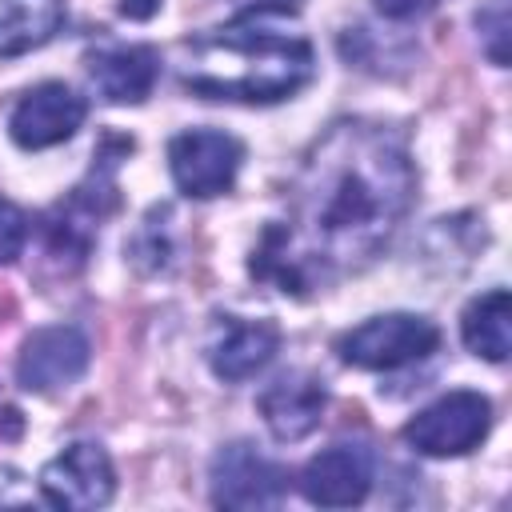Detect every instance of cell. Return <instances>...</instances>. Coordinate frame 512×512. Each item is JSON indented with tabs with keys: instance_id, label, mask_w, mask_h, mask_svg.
<instances>
[{
	"instance_id": "6da1fadb",
	"label": "cell",
	"mask_w": 512,
	"mask_h": 512,
	"mask_svg": "<svg viewBox=\"0 0 512 512\" xmlns=\"http://www.w3.org/2000/svg\"><path fill=\"white\" fill-rule=\"evenodd\" d=\"M416 200V168L396 128L336 120L300 160L288 188V220L252 252V276L280 292H308L332 276L368 268L400 232Z\"/></svg>"
},
{
	"instance_id": "7a4b0ae2",
	"label": "cell",
	"mask_w": 512,
	"mask_h": 512,
	"mask_svg": "<svg viewBox=\"0 0 512 512\" xmlns=\"http://www.w3.org/2000/svg\"><path fill=\"white\" fill-rule=\"evenodd\" d=\"M312 72V44L296 32L260 28L256 12H240L236 24L180 44V84L200 100L276 104L296 96Z\"/></svg>"
},
{
	"instance_id": "3957f363",
	"label": "cell",
	"mask_w": 512,
	"mask_h": 512,
	"mask_svg": "<svg viewBox=\"0 0 512 512\" xmlns=\"http://www.w3.org/2000/svg\"><path fill=\"white\" fill-rule=\"evenodd\" d=\"M116 160L100 152V164H92L88 180L72 188L48 216H44V256L56 260L64 272L80 268L92 252V240L100 232V220L116 204V184H112Z\"/></svg>"
},
{
	"instance_id": "277c9868",
	"label": "cell",
	"mask_w": 512,
	"mask_h": 512,
	"mask_svg": "<svg viewBox=\"0 0 512 512\" xmlns=\"http://www.w3.org/2000/svg\"><path fill=\"white\" fill-rule=\"evenodd\" d=\"M436 348H440V328L428 316H412V312L372 316L336 340L340 360L368 372H392V368L416 364Z\"/></svg>"
},
{
	"instance_id": "5b68a950",
	"label": "cell",
	"mask_w": 512,
	"mask_h": 512,
	"mask_svg": "<svg viewBox=\"0 0 512 512\" xmlns=\"http://www.w3.org/2000/svg\"><path fill=\"white\" fill-rule=\"evenodd\" d=\"M488 428H492L488 396H480L472 388H456V392H444L440 400H432L428 408H420L404 424V440L420 456H464V452L480 448Z\"/></svg>"
},
{
	"instance_id": "8992f818",
	"label": "cell",
	"mask_w": 512,
	"mask_h": 512,
	"mask_svg": "<svg viewBox=\"0 0 512 512\" xmlns=\"http://www.w3.org/2000/svg\"><path fill=\"white\" fill-rule=\"evenodd\" d=\"M244 148L220 128H188L168 140V172L184 196L212 200L236 184Z\"/></svg>"
},
{
	"instance_id": "52a82bcc",
	"label": "cell",
	"mask_w": 512,
	"mask_h": 512,
	"mask_svg": "<svg viewBox=\"0 0 512 512\" xmlns=\"http://www.w3.org/2000/svg\"><path fill=\"white\" fill-rule=\"evenodd\" d=\"M40 492L52 508H64V512L104 508L116 492V472H112L108 452L92 440L68 444L60 456H52L40 468Z\"/></svg>"
},
{
	"instance_id": "ba28073f",
	"label": "cell",
	"mask_w": 512,
	"mask_h": 512,
	"mask_svg": "<svg viewBox=\"0 0 512 512\" xmlns=\"http://www.w3.org/2000/svg\"><path fill=\"white\" fill-rule=\"evenodd\" d=\"M208 476L216 508H272L288 492V472L244 440L224 444L212 456Z\"/></svg>"
},
{
	"instance_id": "9c48e42d",
	"label": "cell",
	"mask_w": 512,
	"mask_h": 512,
	"mask_svg": "<svg viewBox=\"0 0 512 512\" xmlns=\"http://www.w3.org/2000/svg\"><path fill=\"white\" fill-rule=\"evenodd\" d=\"M92 360V344L72 324H48L36 328L16 356V380L28 392H60L84 376Z\"/></svg>"
},
{
	"instance_id": "30bf717a",
	"label": "cell",
	"mask_w": 512,
	"mask_h": 512,
	"mask_svg": "<svg viewBox=\"0 0 512 512\" xmlns=\"http://www.w3.org/2000/svg\"><path fill=\"white\" fill-rule=\"evenodd\" d=\"M84 116H88L84 96L60 80H48V84L28 88L16 100V108L8 116V132L20 148L36 152V148H52V144L72 140L76 128L84 124Z\"/></svg>"
},
{
	"instance_id": "8fae6325",
	"label": "cell",
	"mask_w": 512,
	"mask_h": 512,
	"mask_svg": "<svg viewBox=\"0 0 512 512\" xmlns=\"http://www.w3.org/2000/svg\"><path fill=\"white\" fill-rule=\"evenodd\" d=\"M300 492L320 508H352L372 492V452L356 440H340L316 452L300 472Z\"/></svg>"
},
{
	"instance_id": "7c38bea8",
	"label": "cell",
	"mask_w": 512,
	"mask_h": 512,
	"mask_svg": "<svg viewBox=\"0 0 512 512\" xmlns=\"http://www.w3.org/2000/svg\"><path fill=\"white\" fill-rule=\"evenodd\" d=\"M280 348V328L272 320L220 316L208 336V364L224 384H240L256 376Z\"/></svg>"
},
{
	"instance_id": "4fadbf2b",
	"label": "cell",
	"mask_w": 512,
	"mask_h": 512,
	"mask_svg": "<svg viewBox=\"0 0 512 512\" xmlns=\"http://www.w3.org/2000/svg\"><path fill=\"white\" fill-rule=\"evenodd\" d=\"M256 408L280 444H296L320 428V416L328 408V392H324L320 376H312V372H284L260 392Z\"/></svg>"
},
{
	"instance_id": "5bb4252c",
	"label": "cell",
	"mask_w": 512,
	"mask_h": 512,
	"mask_svg": "<svg viewBox=\"0 0 512 512\" xmlns=\"http://www.w3.org/2000/svg\"><path fill=\"white\" fill-rule=\"evenodd\" d=\"M88 80L108 104H140L160 80V52L148 44H104L88 52Z\"/></svg>"
},
{
	"instance_id": "9a60e30c",
	"label": "cell",
	"mask_w": 512,
	"mask_h": 512,
	"mask_svg": "<svg viewBox=\"0 0 512 512\" xmlns=\"http://www.w3.org/2000/svg\"><path fill=\"white\" fill-rule=\"evenodd\" d=\"M68 20L64 0H0V60L44 48Z\"/></svg>"
},
{
	"instance_id": "2e32d148",
	"label": "cell",
	"mask_w": 512,
	"mask_h": 512,
	"mask_svg": "<svg viewBox=\"0 0 512 512\" xmlns=\"http://www.w3.org/2000/svg\"><path fill=\"white\" fill-rule=\"evenodd\" d=\"M512 304H508V292L504 288H492L484 296H476L464 316H460V336L468 344V352L492 360V364H504L508 360V348H512Z\"/></svg>"
},
{
	"instance_id": "e0dca14e",
	"label": "cell",
	"mask_w": 512,
	"mask_h": 512,
	"mask_svg": "<svg viewBox=\"0 0 512 512\" xmlns=\"http://www.w3.org/2000/svg\"><path fill=\"white\" fill-rule=\"evenodd\" d=\"M168 216H172V208H168V204H156V208L140 220V228H136V236H132V244H128V256H132V264H136L140 272H164L168 260H172Z\"/></svg>"
},
{
	"instance_id": "ac0fdd59",
	"label": "cell",
	"mask_w": 512,
	"mask_h": 512,
	"mask_svg": "<svg viewBox=\"0 0 512 512\" xmlns=\"http://www.w3.org/2000/svg\"><path fill=\"white\" fill-rule=\"evenodd\" d=\"M476 28L488 60L504 68L508 64V0H484V8L476 12Z\"/></svg>"
},
{
	"instance_id": "d6986e66",
	"label": "cell",
	"mask_w": 512,
	"mask_h": 512,
	"mask_svg": "<svg viewBox=\"0 0 512 512\" xmlns=\"http://www.w3.org/2000/svg\"><path fill=\"white\" fill-rule=\"evenodd\" d=\"M28 244V216L0 196V264H12Z\"/></svg>"
},
{
	"instance_id": "ffe728a7",
	"label": "cell",
	"mask_w": 512,
	"mask_h": 512,
	"mask_svg": "<svg viewBox=\"0 0 512 512\" xmlns=\"http://www.w3.org/2000/svg\"><path fill=\"white\" fill-rule=\"evenodd\" d=\"M372 4H376V12L388 16V20H416V16L432 12L440 0H372Z\"/></svg>"
},
{
	"instance_id": "44dd1931",
	"label": "cell",
	"mask_w": 512,
	"mask_h": 512,
	"mask_svg": "<svg viewBox=\"0 0 512 512\" xmlns=\"http://www.w3.org/2000/svg\"><path fill=\"white\" fill-rule=\"evenodd\" d=\"M244 4V12H296L304 0H240Z\"/></svg>"
},
{
	"instance_id": "7402d4cb",
	"label": "cell",
	"mask_w": 512,
	"mask_h": 512,
	"mask_svg": "<svg viewBox=\"0 0 512 512\" xmlns=\"http://www.w3.org/2000/svg\"><path fill=\"white\" fill-rule=\"evenodd\" d=\"M156 8H160V0H120V12L132 20H148Z\"/></svg>"
}]
</instances>
